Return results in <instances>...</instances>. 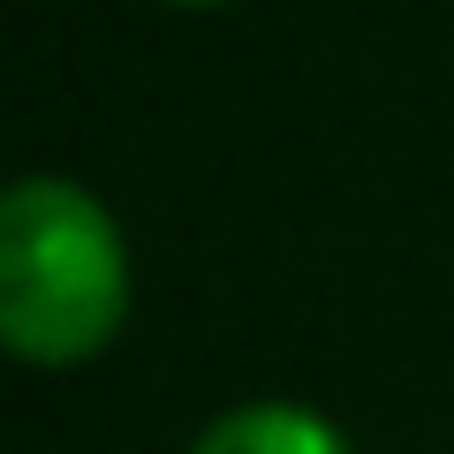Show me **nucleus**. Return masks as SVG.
Here are the masks:
<instances>
[{
	"label": "nucleus",
	"mask_w": 454,
	"mask_h": 454,
	"mask_svg": "<svg viewBox=\"0 0 454 454\" xmlns=\"http://www.w3.org/2000/svg\"><path fill=\"white\" fill-rule=\"evenodd\" d=\"M129 318V250L83 182L23 175L0 197V340L23 364H83Z\"/></svg>",
	"instance_id": "1"
},
{
	"label": "nucleus",
	"mask_w": 454,
	"mask_h": 454,
	"mask_svg": "<svg viewBox=\"0 0 454 454\" xmlns=\"http://www.w3.org/2000/svg\"><path fill=\"white\" fill-rule=\"evenodd\" d=\"M175 8H227V0H175Z\"/></svg>",
	"instance_id": "3"
},
{
	"label": "nucleus",
	"mask_w": 454,
	"mask_h": 454,
	"mask_svg": "<svg viewBox=\"0 0 454 454\" xmlns=\"http://www.w3.org/2000/svg\"><path fill=\"white\" fill-rule=\"evenodd\" d=\"M190 454H348V439L303 402H243L212 417Z\"/></svg>",
	"instance_id": "2"
}]
</instances>
